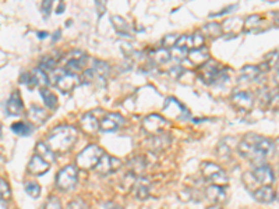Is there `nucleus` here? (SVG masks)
Instances as JSON below:
<instances>
[{
  "instance_id": "1",
  "label": "nucleus",
  "mask_w": 279,
  "mask_h": 209,
  "mask_svg": "<svg viewBox=\"0 0 279 209\" xmlns=\"http://www.w3.org/2000/svg\"><path fill=\"white\" fill-rule=\"evenodd\" d=\"M239 153L253 163L261 166L262 162L275 151V144L265 137L257 134H246L240 141Z\"/></svg>"
},
{
  "instance_id": "2",
  "label": "nucleus",
  "mask_w": 279,
  "mask_h": 209,
  "mask_svg": "<svg viewBox=\"0 0 279 209\" xmlns=\"http://www.w3.org/2000/svg\"><path fill=\"white\" fill-rule=\"evenodd\" d=\"M77 141V129L73 126H59L49 133L46 145L55 153H66Z\"/></svg>"
},
{
  "instance_id": "3",
  "label": "nucleus",
  "mask_w": 279,
  "mask_h": 209,
  "mask_svg": "<svg viewBox=\"0 0 279 209\" xmlns=\"http://www.w3.org/2000/svg\"><path fill=\"white\" fill-rule=\"evenodd\" d=\"M103 155H105V152L102 148L95 145V144L89 145L78 153L77 158H76V164L81 169H95Z\"/></svg>"
},
{
  "instance_id": "4",
  "label": "nucleus",
  "mask_w": 279,
  "mask_h": 209,
  "mask_svg": "<svg viewBox=\"0 0 279 209\" xmlns=\"http://www.w3.org/2000/svg\"><path fill=\"white\" fill-rule=\"evenodd\" d=\"M78 170L76 166L68 164L56 175V186L60 188L61 191H70L77 184Z\"/></svg>"
},
{
  "instance_id": "5",
  "label": "nucleus",
  "mask_w": 279,
  "mask_h": 209,
  "mask_svg": "<svg viewBox=\"0 0 279 209\" xmlns=\"http://www.w3.org/2000/svg\"><path fill=\"white\" fill-rule=\"evenodd\" d=\"M201 170H202V176L208 181H211L214 186L223 187L228 184V176L225 173V170L221 169L217 163L205 162L201 166Z\"/></svg>"
},
{
  "instance_id": "6",
  "label": "nucleus",
  "mask_w": 279,
  "mask_h": 209,
  "mask_svg": "<svg viewBox=\"0 0 279 209\" xmlns=\"http://www.w3.org/2000/svg\"><path fill=\"white\" fill-rule=\"evenodd\" d=\"M78 85H80V77H78L77 74L70 73V71L64 70L60 75L56 77V87L61 92H70Z\"/></svg>"
},
{
  "instance_id": "7",
  "label": "nucleus",
  "mask_w": 279,
  "mask_h": 209,
  "mask_svg": "<svg viewBox=\"0 0 279 209\" xmlns=\"http://www.w3.org/2000/svg\"><path fill=\"white\" fill-rule=\"evenodd\" d=\"M167 121L159 114H150L147 116L143 121V127H144L145 131H148L150 134H154V136H159L163 129L166 127Z\"/></svg>"
},
{
  "instance_id": "8",
  "label": "nucleus",
  "mask_w": 279,
  "mask_h": 209,
  "mask_svg": "<svg viewBox=\"0 0 279 209\" xmlns=\"http://www.w3.org/2000/svg\"><path fill=\"white\" fill-rule=\"evenodd\" d=\"M219 75H221V70L218 68L217 63L212 60L201 66L200 71H198V77L204 84H214L219 78Z\"/></svg>"
},
{
  "instance_id": "9",
  "label": "nucleus",
  "mask_w": 279,
  "mask_h": 209,
  "mask_svg": "<svg viewBox=\"0 0 279 209\" xmlns=\"http://www.w3.org/2000/svg\"><path fill=\"white\" fill-rule=\"evenodd\" d=\"M120 166H122V162H120L119 159L113 158L111 155H106L105 153V155L102 156V159L99 160L98 166L95 168V172L102 176H106L111 175L113 172H116Z\"/></svg>"
},
{
  "instance_id": "10",
  "label": "nucleus",
  "mask_w": 279,
  "mask_h": 209,
  "mask_svg": "<svg viewBox=\"0 0 279 209\" xmlns=\"http://www.w3.org/2000/svg\"><path fill=\"white\" fill-rule=\"evenodd\" d=\"M253 177L254 180L261 184V186H269L273 183L275 180V176H273L272 169L267 166V164H261V166H257L254 172H253Z\"/></svg>"
},
{
  "instance_id": "11",
  "label": "nucleus",
  "mask_w": 279,
  "mask_h": 209,
  "mask_svg": "<svg viewBox=\"0 0 279 209\" xmlns=\"http://www.w3.org/2000/svg\"><path fill=\"white\" fill-rule=\"evenodd\" d=\"M85 74L88 75L89 79H96L100 82H105L106 78H108V74H109V66L105 62L95 60L94 67L89 68L88 71H85Z\"/></svg>"
},
{
  "instance_id": "12",
  "label": "nucleus",
  "mask_w": 279,
  "mask_h": 209,
  "mask_svg": "<svg viewBox=\"0 0 279 209\" xmlns=\"http://www.w3.org/2000/svg\"><path fill=\"white\" fill-rule=\"evenodd\" d=\"M123 123H124V119L120 114L108 113L100 120V130L103 133H112V131H116Z\"/></svg>"
},
{
  "instance_id": "13",
  "label": "nucleus",
  "mask_w": 279,
  "mask_h": 209,
  "mask_svg": "<svg viewBox=\"0 0 279 209\" xmlns=\"http://www.w3.org/2000/svg\"><path fill=\"white\" fill-rule=\"evenodd\" d=\"M80 126H81V129H83L85 134L94 136V134H96V131L100 129V121H98V119L92 113H85L80 120Z\"/></svg>"
},
{
  "instance_id": "14",
  "label": "nucleus",
  "mask_w": 279,
  "mask_h": 209,
  "mask_svg": "<svg viewBox=\"0 0 279 209\" xmlns=\"http://www.w3.org/2000/svg\"><path fill=\"white\" fill-rule=\"evenodd\" d=\"M232 102L241 110L245 112H249L253 108V102H254V98H253V94L251 92H236L233 96H232Z\"/></svg>"
},
{
  "instance_id": "15",
  "label": "nucleus",
  "mask_w": 279,
  "mask_h": 209,
  "mask_svg": "<svg viewBox=\"0 0 279 209\" xmlns=\"http://www.w3.org/2000/svg\"><path fill=\"white\" fill-rule=\"evenodd\" d=\"M205 197L211 201L212 203H215V205H219V203H223L226 201V191H225V188L221 186H210L206 187L205 190Z\"/></svg>"
},
{
  "instance_id": "16",
  "label": "nucleus",
  "mask_w": 279,
  "mask_h": 209,
  "mask_svg": "<svg viewBox=\"0 0 279 209\" xmlns=\"http://www.w3.org/2000/svg\"><path fill=\"white\" fill-rule=\"evenodd\" d=\"M48 170H49V163L45 159L38 156V155L32 156L31 160H29V163H28V172L35 176L45 175Z\"/></svg>"
},
{
  "instance_id": "17",
  "label": "nucleus",
  "mask_w": 279,
  "mask_h": 209,
  "mask_svg": "<svg viewBox=\"0 0 279 209\" xmlns=\"http://www.w3.org/2000/svg\"><path fill=\"white\" fill-rule=\"evenodd\" d=\"M6 108H7V112L11 116H20L24 112V105H22L21 101V96L18 92H13L10 95V98L7 99V105H6Z\"/></svg>"
},
{
  "instance_id": "18",
  "label": "nucleus",
  "mask_w": 279,
  "mask_h": 209,
  "mask_svg": "<svg viewBox=\"0 0 279 209\" xmlns=\"http://www.w3.org/2000/svg\"><path fill=\"white\" fill-rule=\"evenodd\" d=\"M253 197L256 198L257 202L260 203H271L275 199V191L272 187L261 186L253 192Z\"/></svg>"
},
{
  "instance_id": "19",
  "label": "nucleus",
  "mask_w": 279,
  "mask_h": 209,
  "mask_svg": "<svg viewBox=\"0 0 279 209\" xmlns=\"http://www.w3.org/2000/svg\"><path fill=\"white\" fill-rule=\"evenodd\" d=\"M27 117L32 124L41 126V124H44L45 121L49 119V113L42 108H38V106H31L29 110H28Z\"/></svg>"
},
{
  "instance_id": "20",
  "label": "nucleus",
  "mask_w": 279,
  "mask_h": 209,
  "mask_svg": "<svg viewBox=\"0 0 279 209\" xmlns=\"http://www.w3.org/2000/svg\"><path fill=\"white\" fill-rule=\"evenodd\" d=\"M189 60L194 66H204L205 63L210 62V53L206 51L205 48H201V49H191L189 52Z\"/></svg>"
},
{
  "instance_id": "21",
  "label": "nucleus",
  "mask_w": 279,
  "mask_h": 209,
  "mask_svg": "<svg viewBox=\"0 0 279 209\" xmlns=\"http://www.w3.org/2000/svg\"><path fill=\"white\" fill-rule=\"evenodd\" d=\"M134 194H135V197L138 198V199H147V198L150 197V191H151V184L150 181L147 180V179H137L135 181V184L133 187Z\"/></svg>"
},
{
  "instance_id": "22",
  "label": "nucleus",
  "mask_w": 279,
  "mask_h": 209,
  "mask_svg": "<svg viewBox=\"0 0 279 209\" xmlns=\"http://www.w3.org/2000/svg\"><path fill=\"white\" fill-rule=\"evenodd\" d=\"M85 55H80V56H73L70 57V60L67 62L66 64V71H70V73H77V71H81L84 70V66H85Z\"/></svg>"
},
{
  "instance_id": "23",
  "label": "nucleus",
  "mask_w": 279,
  "mask_h": 209,
  "mask_svg": "<svg viewBox=\"0 0 279 209\" xmlns=\"http://www.w3.org/2000/svg\"><path fill=\"white\" fill-rule=\"evenodd\" d=\"M112 23H113V27L117 31V34H120L122 36H131L130 25L124 18L120 16H112Z\"/></svg>"
},
{
  "instance_id": "24",
  "label": "nucleus",
  "mask_w": 279,
  "mask_h": 209,
  "mask_svg": "<svg viewBox=\"0 0 279 209\" xmlns=\"http://www.w3.org/2000/svg\"><path fill=\"white\" fill-rule=\"evenodd\" d=\"M145 160L143 156H135V158H133L130 162H128V173H131V175H134L135 177L137 176H141L143 173H144L145 170Z\"/></svg>"
},
{
  "instance_id": "25",
  "label": "nucleus",
  "mask_w": 279,
  "mask_h": 209,
  "mask_svg": "<svg viewBox=\"0 0 279 209\" xmlns=\"http://www.w3.org/2000/svg\"><path fill=\"white\" fill-rule=\"evenodd\" d=\"M35 151L38 153V156H41L42 159H45L48 163H52V162H55V152L50 149L45 142H38L37 144V147H35Z\"/></svg>"
},
{
  "instance_id": "26",
  "label": "nucleus",
  "mask_w": 279,
  "mask_h": 209,
  "mask_svg": "<svg viewBox=\"0 0 279 209\" xmlns=\"http://www.w3.org/2000/svg\"><path fill=\"white\" fill-rule=\"evenodd\" d=\"M241 27H245V21L241 18H230L228 21H225L222 25L223 32H237Z\"/></svg>"
},
{
  "instance_id": "27",
  "label": "nucleus",
  "mask_w": 279,
  "mask_h": 209,
  "mask_svg": "<svg viewBox=\"0 0 279 209\" xmlns=\"http://www.w3.org/2000/svg\"><path fill=\"white\" fill-rule=\"evenodd\" d=\"M260 75V68L256 66H245L240 70V78L241 81H253Z\"/></svg>"
},
{
  "instance_id": "28",
  "label": "nucleus",
  "mask_w": 279,
  "mask_h": 209,
  "mask_svg": "<svg viewBox=\"0 0 279 209\" xmlns=\"http://www.w3.org/2000/svg\"><path fill=\"white\" fill-rule=\"evenodd\" d=\"M32 126L22 123V121H18V123H14V124L11 126V131L20 137H28L32 133Z\"/></svg>"
},
{
  "instance_id": "29",
  "label": "nucleus",
  "mask_w": 279,
  "mask_h": 209,
  "mask_svg": "<svg viewBox=\"0 0 279 209\" xmlns=\"http://www.w3.org/2000/svg\"><path fill=\"white\" fill-rule=\"evenodd\" d=\"M41 96H42V99H44L45 105L50 109V110H53V109L57 108V96L53 94V92H50L49 90H41Z\"/></svg>"
},
{
  "instance_id": "30",
  "label": "nucleus",
  "mask_w": 279,
  "mask_h": 209,
  "mask_svg": "<svg viewBox=\"0 0 279 209\" xmlns=\"http://www.w3.org/2000/svg\"><path fill=\"white\" fill-rule=\"evenodd\" d=\"M172 57H170V52L165 49V48H161V49H158L152 53V60L158 64H165L170 60Z\"/></svg>"
},
{
  "instance_id": "31",
  "label": "nucleus",
  "mask_w": 279,
  "mask_h": 209,
  "mask_svg": "<svg viewBox=\"0 0 279 209\" xmlns=\"http://www.w3.org/2000/svg\"><path fill=\"white\" fill-rule=\"evenodd\" d=\"M33 77H35V82H37V87H41V90H44V87L49 84V78L45 73L42 68H35L32 71Z\"/></svg>"
},
{
  "instance_id": "32",
  "label": "nucleus",
  "mask_w": 279,
  "mask_h": 209,
  "mask_svg": "<svg viewBox=\"0 0 279 209\" xmlns=\"http://www.w3.org/2000/svg\"><path fill=\"white\" fill-rule=\"evenodd\" d=\"M202 32H205V35H208L210 38H217L223 32L222 25H218L217 23L206 24L202 27Z\"/></svg>"
},
{
  "instance_id": "33",
  "label": "nucleus",
  "mask_w": 279,
  "mask_h": 209,
  "mask_svg": "<svg viewBox=\"0 0 279 209\" xmlns=\"http://www.w3.org/2000/svg\"><path fill=\"white\" fill-rule=\"evenodd\" d=\"M179 38H180V35L178 34H170V35H165L163 36V39H162V46L165 48V49H170V48H175L176 44H178Z\"/></svg>"
},
{
  "instance_id": "34",
  "label": "nucleus",
  "mask_w": 279,
  "mask_h": 209,
  "mask_svg": "<svg viewBox=\"0 0 279 209\" xmlns=\"http://www.w3.org/2000/svg\"><path fill=\"white\" fill-rule=\"evenodd\" d=\"M25 192L29 197L38 198L41 195V187L33 181H28V183H25Z\"/></svg>"
},
{
  "instance_id": "35",
  "label": "nucleus",
  "mask_w": 279,
  "mask_h": 209,
  "mask_svg": "<svg viewBox=\"0 0 279 209\" xmlns=\"http://www.w3.org/2000/svg\"><path fill=\"white\" fill-rule=\"evenodd\" d=\"M260 21H261V17L260 16H251L245 21V31L246 32H249V31H253V29L256 28L260 25Z\"/></svg>"
},
{
  "instance_id": "36",
  "label": "nucleus",
  "mask_w": 279,
  "mask_h": 209,
  "mask_svg": "<svg viewBox=\"0 0 279 209\" xmlns=\"http://www.w3.org/2000/svg\"><path fill=\"white\" fill-rule=\"evenodd\" d=\"M55 66H56V60L55 59H52V57L49 56H45L42 57V60H41V63H39V67L42 68V70H55Z\"/></svg>"
},
{
  "instance_id": "37",
  "label": "nucleus",
  "mask_w": 279,
  "mask_h": 209,
  "mask_svg": "<svg viewBox=\"0 0 279 209\" xmlns=\"http://www.w3.org/2000/svg\"><path fill=\"white\" fill-rule=\"evenodd\" d=\"M189 49H182V48H173L170 51V57L175 62H180L182 59H184L186 55H189Z\"/></svg>"
},
{
  "instance_id": "38",
  "label": "nucleus",
  "mask_w": 279,
  "mask_h": 209,
  "mask_svg": "<svg viewBox=\"0 0 279 209\" xmlns=\"http://www.w3.org/2000/svg\"><path fill=\"white\" fill-rule=\"evenodd\" d=\"M190 42H191V48L193 49H201L204 45V36L201 34H193L190 36Z\"/></svg>"
},
{
  "instance_id": "39",
  "label": "nucleus",
  "mask_w": 279,
  "mask_h": 209,
  "mask_svg": "<svg viewBox=\"0 0 279 209\" xmlns=\"http://www.w3.org/2000/svg\"><path fill=\"white\" fill-rule=\"evenodd\" d=\"M0 194H2V199H9L11 197V191H10V186H9V183L5 180V179H2L0 180Z\"/></svg>"
},
{
  "instance_id": "40",
  "label": "nucleus",
  "mask_w": 279,
  "mask_h": 209,
  "mask_svg": "<svg viewBox=\"0 0 279 209\" xmlns=\"http://www.w3.org/2000/svg\"><path fill=\"white\" fill-rule=\"evenodd\" d=\"M45 209H63L60 203V199L57 197H49L48 198V201L45 203Z\"/></svg>"
},
{
  "instance_id": "41",
  "label": "nucleus",
  "mask_w": 279,
  "mask_h": 209,
  "mask_svg": "<svg viewBox=\"0 0 279 209\" xmlns=\"http://www.w3.org/2000/svg\"><path fill=\"white\" fill-rule=\"evenodd\" d=\"M21 82L22 84H25L29 88H33V87H37V82H35V77H33L32 73H25L21 75Z\"/></svg>"
},
{
  "instance_id": "42",
  "label": "nucleus",
  "mask_w": 279,
  "mask_h": 209,
  "mask_svg": "<svg viewBox=\"0 0 279 209\" xmlns=\"http://www.w3.org/2000/svg\"><path fill=\"white\" fill-rule=\"evenodd\" d=\"M67 209H87V203L84 202L83 199L76 198V199H73V201L67 203Z\"/></svg>"
},
{
  "instance_id": "43",
  "label": "nucleus",
  "mask_w": 279,
  "mask_h": 209,
  "mask_svg": "<svg viewBox=\"0 0 279 209\" xmlns=\"http://www.w3.org/2000/svg\"><path fill=\"white\" fill-rule=\"evenodd\" d=\"M52 5H53V3H52V2H49V0H45L44 3H42V12H44V16L45 17H48V16H49V13H50V10H52Z\"/></svg>"
},
{
  "instance_id": "44",
  "label": "nucleus",
  "mask_w": 279,
  "mask_h": 209,
  "mask_svg": "<svg viewBox=\"0 0 279 209\" xmlns=\"http://www.w3.org/2000/svg\"><path fill=\"white\" fill-rule=\"evenodd\" d=\"M103 206H105V209H122V206H119V205L113 202H106Z\"/></svg>"
},
{
  "instance_id": "45",
  "label": "nucleus",
  "mask_w": 279,
  "mask_h": 209,
  "mask_svg": "<svg viewBox=\"0 0 279 209\" xmlns=\"http://www.w3.org/2000/svg\"><path fill=\"white\" fill-rule=\"evenodd\" d=\"M273 81H275V84L279 85V70L275 71V75H273Z\"/></svg>"
},
{
  "instance_id": "46",
  "label": "nucleus",
  "mask_w": 279,
  "mask_h": 209,
  "mask_svg": "<svg viewBox=\"0 0 279 209\" xmlns=\"http://www.w3.org/2000/svg\"><path fill=\"white\" fill-rule=\"evenodd\" d=\"M2 209H7V206H6V201H5V199H2Z\"/></svg>"
},
{
  "instance_id": "47",
  "label": "nucleus",
  "mask_w": 279,
  "mask_h": 209,
  "mask_svg": "<svg viewBox=\"0 0 279 209\" xmlns=\"http://www.w3.org/2000/svg\"><path fill=\"white\" fill-rule=\"evenodd\" d=\"M38 36H41V38H45V36H46V32H41V34H38Z\"/></svg>"
},
{
  "instance_id": "48",
  "label": "nucleus",
  "mask_w": 279,
  "mask_h": 209,
  "mask_svg": "<svg viewBox=\"0 0 279 209\" xmlns=\"http://www.w3.org/2000/svg\"><path fill=\"white\" fill-rule=\"evenodd\" d=\"M206 209H222V208H219V206H217V205H214V206H210V208H206Z\"/></svg>"
}]
</instances>
